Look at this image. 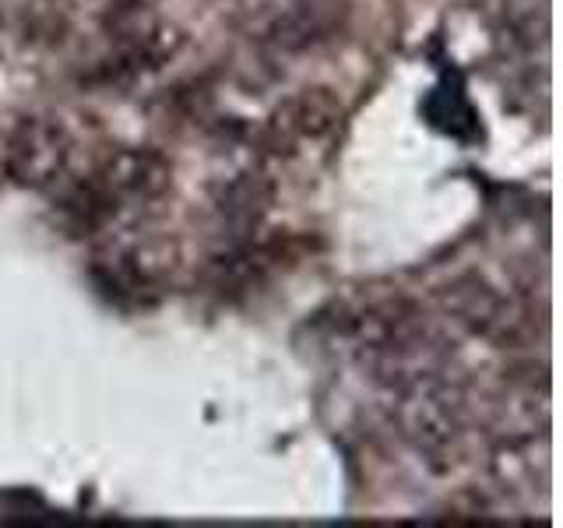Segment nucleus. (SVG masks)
Wrapping results in <instances>:
<instances>
[{
	"label": "nucleus",
	"mask_w": 563,
	"mask_h": 528,
	"mask_svg": "<svg viewBox=\"0 0 563 528\" xmlns=\"http://www.w3.org/2000/svg\"><path fill=\"white\" fill-rule=\"evenodd\" d=\"M391 419L405 444H412L426 462L451 465L468 426L465 391L451 377H444V370L419 374L395 388Z\"/></svg>",
	"instance_id": "obj_1"
},
{
	"label": "nucleus",
	"mask_w": 563,
	"mask_h": 528,
	"mask_svg": "<svg viewBox=\"0 0 563 528\" xmlns=\"http://www.w3.org/2000/svg\"><path fill=\"white\" fill-rule=\"evenodd\" d=\"M67 166H71V131L64 120L46 113L18 120L4 148V169L18 187L46 191L64 180Z\"/></svg>",
	"instance_id": "obj_4"
},
{
	"label": "nucleus",
	"mask_w": 563,
	"mask_h": 528,
	"mask_svg": "<svg viewBox=\"0 0 563 528\" xmlns=\"http://www.w3.org/2000/svg\"><path fill=\"white\" fill-rule=\"evenodd\" d=\"M176 272H180V247L169 236L120 240L92 257L96 289L124 310L159 303Z\"/></svg>",
	"instance_id": "obj_2"
},
{
	"label": "nucleus",
	"mask_w": 563,
	"mask_h": 528,
	"mask_svg": "<svg viewBox=\"0 0 563 528\" xmlns=\"http://www.w3.org/2000/svg\"><path fill=\"white\" fill-rule=\"evenodd\" d=\"M180 46H183V36L176 29L138 32L134 39L120 43L117 50L96 67V81L99 85H131V81L145 78V74L159 71L162 64H169Z\"/></svg>",
	"instance_id": "obj_7"
},
{
	"label": "nucleus",
	"mask_w": 563,
	"mask_h": 528,
	"mask_svg": "<svg viewBox=\"0 0 563 528\" xmlns=\"http://www.w3.org/2000/svg\"><path fill=\"white\" fill-rule=\"evenodd\" d=\"M268 208H271V184L264 180V173H240L219 198L222 222L233 229L236 243L250 240L261 229Z\"/></svg>",
	"instance_id": "obj_9"
},
{
	"label": "nucleus",
	"mask_w": 563,
	"mask_h": 528,
	"mask_svg": "<svg viewBox=\"0 0 563 528\" xmlns=\"http://www.w3.org/2000/svg\"><path fill=\"white\" fill-rule=\"evenodd\" d=\"M88 176L110 198L117 215H124L127 208L155 205L173 187V166L155 148H117Z\"/></svg>",
	"instance_id": "obj_6"
},
{
	"label": "nucleus",
	"mask_w": 563,
	"mask_h": 528,
	"mask_svg": "<svg viewBox=\"0 0 563 528\" xmlns=\"http://www.w3.org/2000/svg\"><path fill=\"white\" fill-rule=\"evenodd\" d=\"M331 29H335V8L331 4H324V0H296L278 15H271V22L261 32V43L271 46L275 53H300L328 39Z\"/></svg>",
	"instance_id": "obj_8"
},
{
	"label": "nucleus",
	"mask_w": 563,
	"mask_h": 528,
	"mask_svg": "<svg viewBox=\"0 0 563 528\" xmlns=\"http://www.w3.org/2000/svg\"><path fill=\"white\" fill-rule=\"evenodd\" d=\"M437 303L458 328L468 331V335L490 338V342H497V345L518 342V338L525 335L521 310L479 272L454 275L451 282H444V286L437 289Z\"/></svg>",
	"instance_id": "obj_5"
},
{
	"label": "nucleus",
	"mask_w": 563,
	"mask_h": 528,
	"mask_svg": "<svg viewBox=\"0 0 563 528\" xmlns=\"http://www.w3.org/2000/svg\"><path fill=\"white\" fill-rule=\"evenodd\" d=\"M345 120L342 99L324 85L300 88L293 96H286L275 110L268 113L261 127V145L271 155H300L314 145H324L335 138L338 127Z\"/></svg>",
	"instance_id": "obj_3"
}]
</instances>
